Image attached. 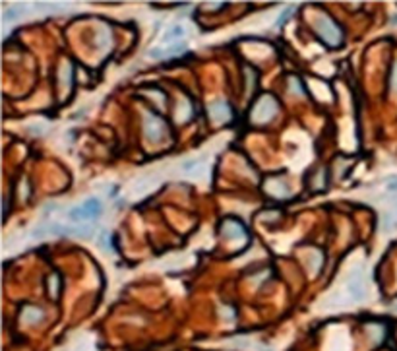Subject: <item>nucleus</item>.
<instances>
[{
	"instance_id": "f257e3e1",
	"label": "nucleus",
	"mask_w": 397,
	"mask_h": 351,
	"mask_svg": "<svg viewBox=\"0 0 397 351\" xmlns=\"http://www.w3.org/2000/svg\"><path fill=\"white\" fill-rule=\"evenodd\" d=\"M101 214H103V206H101L99 198H87L79 206L72 208L68 212V217L72 223H85V221L97 219Z\"/></svg>"
},
{
	"instance_id": "f03ea898",
	"label": "nucleus",
	"mask_w": 397,
	"mask_h": 351,
	"mask_svg": "<svg viewBox=\"0 0 397 351\" xmlns=\"http://www.w3.org/2000/svg\"><path fill=\"white\" fill-rule=\"evenodd\" d=\"M144 132H146V140L150 144H161L167 140V124L163 122V118L148 113L144 118Z\"/></svg>"
},
{
	"instance_id": "7ed1b4c3",
	"label": "nucleus",
	"mask_w": 397,
	"mask_h": 351,
	"mask_svg": "<svg viewBox=\"0 0 397 351\" xmlns=\"http://www.w3.org/2000/svg\"><path fill=\"white\" fill-rule=\"evenodd\" d=\"M316 29H318V35L321 37V41H325L329 47H339V45H341L343 33H341L339 25H337L333 20H329V18H325V16L318 18Z\"/></svg>"
},
{
	"instance_id": "20e7f679",
	"label": "nucleus",
	"mask_w": 397,
	"mask_h": 351,
	"mask_svg": "<svg viewBox=\"0 0 397 351\" xmlns=\"http://www.w3.org/2000/svg\"><path fill=\"white\" fill-rule=\"evenodd\" d=\"M277 109H279L277 101H275L273 97L265 95V97H262V99L256 103V107H254V111H252V120L258 122V124L269 122V120L277 115Z\"/></svg>"
},
{
	"instance_id": "39448f33",
	"label": "nucleus",
	"mask_w": 397,
	"mask_h": 351,
	"mask_svg": "<svg viewBox=\"0 0 397 351\" xmlns=\"http://www.w3.org/2000/svg\"><path fill=\"white\" fill-rule=\"evenodd\" d=\"M345 293L349 295V299L351 301H355V303H360L362 299H364V295H366V287H364V273H362V270H353L351 272V275H349V279H347V285H345Z\"/></svg>"
},
{
	"instance_id": "423d86ee",
	"label": "nucleus",
	"mask_w": 397,
	"mask_h": 351,
	"mask_svg": "<svg viewBox=\"0 0 397 351\" xmlns=\"http://www.w3.org/2000/svg\"><path fill=\"white\" fill-rule=\"evenodd\" d=\"M223 235H225L227 239H231V241H238V247H242V245L246 243V239H248V233H246V229L242 227V223L233 221V219L225 221V225H223Z\"/></svg>"
},
{
	"instance_id": "0eeeda50",
	"label": "nucleus",
	"mask_w": 397,
	"mask_h": 351,
	"mask_svg": "<svg viewBox=\"0 0 397 351\" xmlns=\"http://www.w3.org/2000/svg\"><path fill=\"white\" fill-rule=\"evenodd\" d=\"M209 117L213 122L217 124H223L231 118V107L225 103V101H213L209 105Z\"/></svg>"
},
{
	"instance_id": "6e6552de",
	"label": "nucleus",
	"mask_w": 397,
	"mask_h": 351,
	"mask_svg": "<svg viewBox=\"0 0 397 351\" xmlns=\"http://www.w3.org/2000/svg\"><path fill=\"white\" fill-rule=\"evenodd\" d=\"M184 39V29L180 25H172L170 29L165 31L163 35V45L165 47H170V45H180Z\"/></svg>"
},
{
	"instance_id": "1a4fd4ad",
	"label": "nucleus",
	"mask_w": 397,
	"mask_h": 351,
	"mask_svg": "<svg viewBox=\"0 0 397 351\" xmlns=\"http://www.w3.org/2000/svg\"><path fill=\"white\" fill-rule=\"evenodd\" d=\"M43 311L41 309H37V307H25L23 309V312H21V322L23 324H39L41 320H43Z\"/></svg>"
},
{
	"instance_id": "9d476101",
	"label": "nucleus",
	"mask_w": 397,
	"mask_h": 351,
	"mask_svg": "<svg viewBox=\"0 0 397 351\" xmlns=\"http://www.w3.org/2000/svg\"><path fill=\"white\" fill-rule=\"evenodd\" d=\"M321 254L318 253V251H312V253H308V268H310V272L312 273H318V270H320V266H321Z\"/></svg>"
},
{
	"instance_id": "9b49d317",
	"label": "nucleus",
	"mask_w": 397,
	"mask_h": 351,
	"mask_svg": "<svg viewBox=\"0 0 397 351\" xmlns=\"http://www.w3.org/2000/svg\"><path fill=\"white\" fill-rule=\"evenodd\" d=\"M23 14H25V8H21V6L8 8V10L4 12V21H10V20H19Z\"/></svg>"
},
{
	"instance_id": "f8f14e48",
	"label": "nucleus",
	"mask_w": 397,
	"mask_h": 351,
	"mask_svg": "<svg viewBox=\"0 0 397 351\" xmlns=\"http://www.w3.org/2000/svg\"><path fill=\"white\" fill-rule=\"evenodd\" d=\"M64 78V86L66 88H70V84H72V68L66 64L62 70H60V80Z\"/></svg>"
},
{
	"instance_id": "ddd939ff",
	"label": "nucleus",
	"mask_w": 397,
	"mask_h": 351,
	"mask_svg": "<svg viewBox=\"0 0 397 351\" xmlns=\"http://www.w3.org/2000/svg\"><path fill=\"white\" fill-rule=\"evenodd\" d=\"M291 91H293V93L297 91V95H304V91H302V88H301L299 80H295V78H291Z\"/></svg>"
},
{
	"instance_id": "4468645a",
	"label": "nucleus",
	"mask_w": 397,
	"mask_h": 351,
	"mask_svg": "<svg viewBox=\"0 0 397 351\" xmlns=\"http://www.w3.org/2000/svg\"><path fill=\"white\" fill-rule=\"evenodd\" d=\"M99 245H101L103 249H109V235H107V233H101V237H99Z\"/></svg>"
},
{
	"instance_id": "2eb2a0df",
	"label": "nucleus",
	"mask_w": 397,
	"mask_h": 351,
	"mask_svg": "<svg viewBox=\"0 0 397 351\" xmlns=\"http://www.w3.org/2000/svg\"><path fill=\"white\" fill-rule=\"evenodd\" d=\"M194 167H198V161H184V163H182V169H184V171H192Z\"/></svg>"
},
{
	"instance_id": "dca6fc26",
	"label": "nucleus",
	"mask_w": 397,
	"mask_h": 351,
	"mask_svg": "<svg viewBox=\"0 0 397 351\" xmlns=\"http://www.w3.org/2000/svg\"><path fill=\"white\" fill-rule=\"evenodd\" d=\"M394 89L397 91V64H396V70H394Z\"/></svg>"
}]
</instances>
